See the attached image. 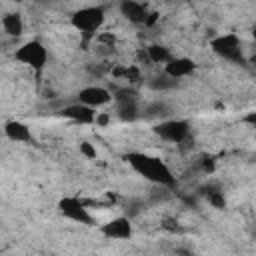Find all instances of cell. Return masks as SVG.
I'll use <instances>...</instances> for the list:
<instances>
[{
  "mask_svg": "<svg viewBox=\"0 0 256 256\" xmlns=\"http://www.w3.org/2000/svg\"><path fill=\"white\" fill-rule=\"evenodd\" d=\"M158 20H160V14L150 10V12H148V16H146V22H144V26H146V28H152V26H154Z\"/></svg>",
  "mask_w": 256,
  "mask_h": 256,
  "instance_id": "obj_21",
  "label": "cell"
},
{
  "mask_svg": "<svg viewBox=\"0 0 256 256\" xmlns=\"http://www.w3.org/2000/svg\"><path fill=\"white\" fill-rule=\"evenodd\" d=\"M14 58L34 70H42L48 62V50L44 48L42 42L38 40H28L24 42L16 52H14Z\"/></svg>",
  "mask_w": 256,
  "mask_h": 256,
  "instance_id": "obj_3",
  "label": "cell"
},
{
  "mask_svg": "<svg viewBox=\"0 0 256 256\" xmlns=\"http://www.w3.org/2000/svg\"><path fill=\"white\" fill-rule=\"evenodd\" d=\"M58 212L72 220V222H78V224H92V216L86 208V202L82 198H76V196H64L60 202H58Z\"/></svg>",
  "mask_w": 256,
  "mask_h": 256,
  "instance_id": "obj_5",
  "label": "cell"
},
{
  "mask_svg": "<svg viewBox=\"0 0 256 256\" xmlns=\"http://www.w3.org/2000/svg\"><path fill=\"white\" fill-rule=\"evenodd\" d=\"M194 68H196L194 60L192 58H186V56H172V60L168 64H164V72L168 76L176 78V80L190 76L194 72Z\"/></svg>",
  "mask_w": 256,
  "mask_h": 256,
  "instance_id": "obj_12",
  "label": "cell"
},
{
  "mask_svg": "<svg viewBox=\"0 0 256 256\" xmlns=\"http://www.w3.org/2000/svg\"><path fill=\"white\" fill-rule=\"evenodd\" d=\"M146 52H148V58L152 64H168L172 60L170 50L162 44H150V46H146Z\"/></svg>",
  "mask_w": 256,
  "mask_h": 256,
  "instance_id": "obj_15",
  "label": "cell"
},
{
  "mask_svg": "<svg viewBox=\"0 0 256 256\" xmlns=\"http://www.w3.org/2000/svg\"><path fill=\"white\" fill-rule=\"evenodd\" d=\"M108 122H110V114H106V112H98V114H96V122H94V124L106 126Z\"/></svg>",
  "mask_w": 256,
  "mask_h": 256,
  "instance_id": "obj_22",
  "label": "cell"
},
{
  "mask_svg": "<svg viewBox=\"0 0 256 256\" xmlns=\"http://www.w3.org/2000/svg\"><path fill=\"white\" fill-rule=\"evenodd\" d=\"M206 202H208L212 208H216V210L226 208V198H224V194L218 192V190H210V192L206 194Z\"/></svg>",
  "mask_w": 256,
  "mask_h": 256,
  "instance_id": "obj_18",
  "label": "cell"
},
{
  "mask_svg": "<svg viewBox=\"0 0 256 256\" xmlns=\"http://www.w3.org/2000/svg\"><path fill=\"white\" fill-rule=\"evenodd\" d=\"M104 20H106V12L102 6H84V8L76 10L70 18L72 26L84 36L96 34L102 28Z\"/></svg>",
  "mask_w": 256,
  "mask_h": 256,
  "instance_id": "obj_2",
  "label": "cell"
},
{
  "mask_svg": "<svg viewBox=\"0 0 256 256\" xmlns=\"http://www.w3.org/2000/svg\"><path fill=\"white\" fill-rule=\"evenodd\" d=\"M176 78H172V76H168L166 72L162 74V76H154V78H150V86L154 88V90H170V88H174L176 86Z\"/></svg>",
  "mask_w": 256,
  "mask_h": 256,
  "instance_id": "obj_16",
  "label": "cell"
},
{
  "mask_svg": "<svg viewBox=\"0 0 256 256\" xmlns=\"http://www.w3.org/2000/svg\"><path fill=\"white\" fill-rule=\"evenodd\" d=\"M252 36H254V40H256V26L252 28Z\"/></svg>",
  "mask_w": 256,
  "mask_h": 256,
  "instance_id": "obj_25",
  "label": "cell"
},
{
  "mask_svg": "<svg viewBox=\"0 0 256 256\" xmlns=\"http://www.w3.org/2000/svg\"><path fill=\"white\" fill-rule=\"evenodd\" d=\"M4 134L12 140V142H30L32 140V132L24 122L18 120H10L4 124Z\"/></svg>",
  "mask_w": 256,
  "mask_h": 256,
  "instance_id": "obj_13",
  "label": "cell"
},
{
  "mask_svg": "<svg viewBox=\"0 0 256 256\" xmlns=\"http://www.w3.org/2000/svg\"><path fill=\"white\" fill-rule=\"evenodd\" d=\"M148 6L138 2V0H122L120 2V14L132 22V24H144L146 22V16H148Z\"/></svg>",
  "mask_w": 256,
  "mask_h": 256,
  "instance_id": "obj_11",
  "label": "cell"
},
{
  "mask_svg": "<svg viewBox=\"0 0 256 256\" xmlns=\"http://www.w3.org/2000/svg\"><path fill=\"white\" fill-rule=\"evenodd\" d=\"M168 114H170V108L164 102H154V104H150L144 110V116L146 118H166Z\"/></svg>",
  "mask_w": 256,
  "mask_h": 256,
  "instance_id": "obj_17",
  "label": "cell"
},
{
  "mask_svg": "<svg viewBox=\"0 0 256 256\" xmlns=\"http://www.w3.org/2000/svg\"><path fill=\"white\" fill-rule=\"evenodd\" d=\"M126 162L152 184H158V186H174L176 184V176L172 174L168 164L156 156H150L144 152H128Z\"/></svg>",
  "mask_w": 256,
  "mask_h": 256,
  "instance_id": "obj_1",
  "label": "cell"
},
{
  "mask_svg": "<svg viewBox=\"0 0 256 256\" xmlns=\"http://www.w3.org/2000/svg\"><path fill=\"white\" fill-rule=\"evenodd\" d=\"M210 48L214 54H218L224 60L230 62H242V40L236 34H220L210 40Z\"/></svg>",
  "mask_w": 256,
  "mask_h": 256,
  "instance_id": "obj_4",
  "label": "cell"
},
{
  "mask_svg": "<svg viewBox=\"0 0 256 256\" xmlns=\"http://www.w3.org/2000/svg\"><path fill=\"white\" fill-rule=\"evenodd\" d=\"M80 154L88 160H94L96 158V148L90 142H80Z\"/></svg>",
  "mask_w": 256,
  "mask_h": 256,
  "instance_id": "obj_19",
  "label": "cell"
},
{
  "mask_svg": "<svg viewBox=\"0 0 256 256\" xmlns=\"http://www.w3.org/2000/svg\"><path fill=\"white\" fill-rule=\"evenodd\" d=\"M244 122H246L248 126H252V128H256V112H248V114L244 116Z\"/></svg>",
  "mask_w": 256,
  "mask_h": 256,
  "instance_id": "obj_23",
  "label": "cell"
},
{
  "mask_svg": "<svg viewBox=\"0 0 256 256\" xmlns=\"http://www.w3.org/2000/svg\"><path fill=\"white\" fill-rule=\"evenodd\" d=\"M78 102L88 104L92 108H100V106H106L112 102V94L104 86H86L78 92Z\"/></svg>",
  "mask_w": 256,
  "mask_h": 256,
  "instance_id": "obj_9",
  "label": "cell"
},
{
  "mask_svg": "<svg viewBox=\"0 0 256 256\" xmlns=\"http://www.w3.org/2000/svg\"><path fill=\"white\" fill-rule=\"evenodd\" d=\"M200 168H202V172L212 174V172H214V168H216V164H214V160H212V158H204V160H202V164H200Z\"/></svg>",
  "mask_w": 256,
  "mask_h": 256,
  "instance_id": "obj_20",
  "label": "cell"
},
{
  "mask_svg": "<svg viewBox=\"0 0 256 256\" xmlns=\"http://www.w3.org/2000/svg\"><path fill=\"white\" fill-rule=\"evenodd\" d=\"M96 108L88 106V104H82V102H76V104H70L66 108H62V116L76 122V124H94L96 122Z\"/></svg>",
  "mask_w": 256,
  "mask_h": 256,
  "instance_id": "obj_10",
  "label": "cell"
},
{
  "mask_svg": "<svg viewBox=\"0 0 256 256\" xmlns=\"http://www.w3.org/2000/svg\"><path fill=\"white\" fill-rule=\"evenodd\" d=\"M154 132L166 140V142H172V144H182L188 134H190V126L186 120H176V118H170V120H162L160 124L154 126Z\"/></svg>",
  "mask_w": 256,
  "mask_h": 256,
  "instance_id": "obj_6",
  "label": "cell"
},
{
  "mask_svg": "<svg viewBox=\"0 0 256 256\" xmlns=\"http://www.w3.org/2000/svg\"><path fill=\"white\" fill-rule=\"evenodd\" d=\"M98 230L108 240H130L132 238V222L126 216L112 218V220L104 222Z\"/></svg>",
  "mask_w": 256,
  "mask_h": 256,
  "instance_id": "obj_8",
  "label": "cell"
},
{
  "mask_svg": "<svg viewBox=\"0 0 256 256\" xmlns=\"http://www.w3.org/2000/svg\"><path fill=\"white\" fill-rule=\"evenodd\" d=\"M114 100H116V114L120 120L132 122L138 118V100H136V94L132 90H128V88L118 90Z\"/></svg>",
  "mask_w": 256,
  "mask_h": 256,
  "instance_id": "obj_7",
  "label": "cell"
},
{
  "mask_svg": "<svg viewBox=\"0 0 256 256\" xmlns=\"http://www.w3.org/2000/svg\"><path fill=\"white\" fill-rule=\"evenodd\" d=\"M162 226H164L166 230H178V222H174V220H170V218H166Z\"/></svg>",
  "mask_w": 256,
  "mask_h": 256,
  "instance_id": "obj_24",
  "label": "cell"
},
{
  "mask_svg": "<svg viewBox=\"0 0 256 256\" xmlns=\"http://www.w3.org/2000/svg\"><path fill=\"white\" fill-rule=\"evenodd\" d=\"M252 62H254V64H256V54H254V56H252Z\"/></svg>",
  "mask_w": 256,
  "mask_h": 256,
  "instance_id": "obj_26",
  "label": "cell"
},
{
  "mask_svg": "<svg viewBox=\"0 0 256 256\" xmlns=\"http://www.w3.org/2000/svg\"><path fill=\"white\" fill-rule=\"evenodd\" d=\"M2 30H4L8 36L18 38V36L24 32V22H22L20 14H16V12L4 14V18H2Z\"/></svg>",
  "mask_w": 256,
  "mask_h": 256,
  "instance_id": "obj_14",
  "label": "cell"
}]
</instances>
